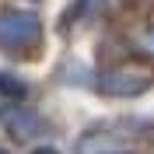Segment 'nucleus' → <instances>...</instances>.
<instances>
[{
	"mask_svg": "<svg viewBox=\"0 0 154 154\" xmlns=\"http://www.w3.org/2000/svg\"><path fill=\"white\" fill-rule=\"evenodd\" d=\"M42 38V25L28 11H0V49L28 53Z\"/></svg>",
	"mask_w": 154,
	"mask_h": 154,
	"instance_id": "f257e3e1",
	"label": "nucleus"
},
{
	"mask_svg": "<svg viewBox=\"0 0 154 154\" xmlns=\"http://www.w3.org/2000/svg\"><path fill=\"white\" fill-rule=\"evenodd\" d=\"M133 147L130 137H119V133H95V137H84L77 154H126Z\"/></svg>",
	"mask_w": 154,
	"mask_h": 154,
	"instance_id": "7ed1b4c3",
	"label": "nucleus"
},
{
	"mask_svg": "<svg viewBox=\"0 0 154 154\" xmlns=\"http://www.w3.org/2000/svg\"><path fill=\"white\" fill-rule=\"evenodd\" d=\"M144 46H147V49H151V53H154V32H151V35L144 38Z\"/></svg>",
	"mask_w": 154,
	"mask_h": 154,
	"instance_id": "423d86ee",
	"label": "nucleus"
},
{
	"mask_svg": "<svg viewBox=\"0 0 154 154\" xmlns=\"http://www.w3.org/2000/svg\"><path fill=\"white\" fill-rule=\"evenodd\" d=\"M35 154H56V151H53V147H38Z\"/></svg>",
	"mask_w": 154,
	"mask_h": 154,
	"instance_id": "0eeeda50",
	"label": "nucleus"
},
{
	"mask_svg": "<svg viewBox=\"0 0 154 154\" xmlns=\"http://www.w3.org/2000/svg\"><path fill=\"white\" fill-rule=\"evenodd\" d=\"M0 91H7V95H25V84H18L14 77L0 74Z\"/></svg>",
	"mask_w": 154,
	"mask_h": 154,
	"instance_id": "39448f33",
	"label": "nucleus"
},
{
	"mask_svg": "<svg viewBox=\"0 0 154 154\" xmlns=\"http://www.w3.org/2000/svg\"><path fill=\"white\" fill-rule=\"evenodd\" d=\"M0 154H4V151H0Z\"/></svg>",
	"mask_w": 154,
	"mask_h": 154,
	"instance_id": "6e6552de",
	"label": "nucleus"
},
{
	"mask_svg": "<svg viewBox=\"0 0 154 154\" xmlns=\"http://www.w3.org/2000/svg\"><path fill=\"white\" fill-rule=\"evenodd\" d=\"M0 119H4V126L11 133H18V137H35V130H38V119L28 116L25 109H4Z\"/></svg>",
	"mask_w": 154,
	"mask_h": 154,
	"instance_id": "20e7f679",
	"label": "nucleus"
},
{
	"mask_svg": "<svg viewBox=\"0 0 154 154\" xmlns=\"http://www.w3.org/2000/svg\"><path fill=\"white\" fill-rule=\"evenodd\" d=\"M147 84H151V74L140 67H119L102 77V91L109 95H140Z\"/></svg>",
	"mask_w": 154,
	"mask_h": 154,
	"instance_id": "f03ea898",
	"label": "nucleus"
}]
</instances>
